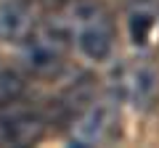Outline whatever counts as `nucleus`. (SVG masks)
<instances>
[{"mask_svg": "<svg viewBox=\"0 0 159 148\" xmlns=\"http://www.w3.org/2000/svg\"><path fill=\"white\" fill-rule=\"evenodd\" d=\"M69 40H72V32H69L66 19H53L48 24L34 27L21 42V58L27 69L37 74H48L58 69V63L64 61L69 50Z\"/></svg>", "mask_w": 159, "mask_h": 148, "instance_id": "nucleus-2", "label": "nucleus"}, {"mask_svg": "<svg viewBox=\"0 0 159 148\" xmlns=\"http://www.w3.org/2000/svg\"><path fill=\"white\" fill-rule=\"evenodd\" d=\"M45 122L29 106L19 101L0 103V143L3 146H32L43 137Z\"/></svg>", "mask_w": 159, "mask_h": 148, "instance_id": "nucleus-5", "label": "nucleus"}, {"mask_svg": "<svg viewBox=\"0 0 159 148\" xmlns=\"http://www.w3.org/2000/svg\"><path fill=\"white\" fill-rule=\"evenodd\" d=\"M111 90L119 101L130 103L133 108L148 111L159 98V72L146 58L125 61L111 74Z\"/></svg>", "mask_w": 159, "mask_h": 148, "instance_id": "nucleus-3", "label": "nucleus"}, {"mask_svg": "<svg viewBox=\"0 0 159 148\" xmlns=\"http://www.w3.org/2000/svg\"><path fill=\"white\" fill-rule=\"evenodd\" d=\"M72 40L77 42L80 53L90 61H103L114 48V24L111 16L98 3H80L72 8L66 19Z\"/></svg>", "mask_w": 159, "mask_h": 148, "instance_id": "nucleus-1", "label": "nucleus"}, {"mask_svg": "<svg viewBox=\"0 0 159 148\" xmlns=\"http://www.w3.org/2000/svg\"><path fill=\"white\" fill-rule=\"evenodd\" d=\"M148 29H151V19H148L146 13L133 16V21H130V34H133V40H135V42H143V40H146Z\"/></svg>", "mask_w": 159, "mask_h": 148, "instance_id": "nucleus-8", "label": "nucleus"}, {"mask_svg": "<svg viewBox=\"0 0 159 148\" xmlns=\"http://www.w3.org/2000/svg\"><path fill=\"white\" fill-rule=\"evenodd\" d=\"M119 135V114L111 101H90L69 122V140L74 146H109Z\"/></svg>", "mask_w": 159, "mask_h": 148, "instance_id": "nucleus-4", "label": "nucleus"}, {"mask_svg": "<svg viewBox=\"0 0 159 148\" xmlns=\"http://www.w3.org/2000/svg\"><path fill=\"white\" fill-rule=\"evenodd\" d=\"M34 29L32 8L21 0L0 3V40L3 42H24L27 34Z\"/></svg>", "mask_w": 159, "mask_h": 148, "instance_id": "nucleus-6", "label": "nucleus"}, {"mask_svg": "<svg viewBox=\"0 0 159 148\" xmlns=\"http://www.w3.org/2000/svg\"><path fill=\"white\" fill-rule=\"evenodd\" d=\"M24 93V82L13 69H0V103L19 101Z\"/></svg>", "mask_w": 159, "mask_h": 148, "instance_id": "nucleus-7", "label": "nucleus"}]
</instances>
